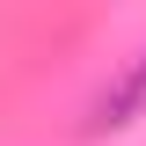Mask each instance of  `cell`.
Returning a JSON list of instances; mask_svg holds the SVG:
<instances>
[{
    "label": "cell",
    "instance_id": "obj_1",
    "mask_svg": "<svg viewBox=\"0 0 146 146\" xmlns=\"http://www.w3.org/2000/svg\"><path fill=\"white\" fill-rule=\"evenodd\" d=\"M139 117H146V51H131L124 66L110 73V88L95 95V110H88V139L124 131V124H139Z\"/></svg>",
    "mask_w": 146,
    "mask_h": 146
}]
</instances>
